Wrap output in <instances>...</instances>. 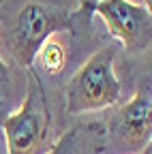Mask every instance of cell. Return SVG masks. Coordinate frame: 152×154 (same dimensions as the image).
<instances>
[{
	"instance_id": "cell-1",
	"label": "cell",
	"mask_w": 152,
	"mask_h": 154,
	"mask_svg": "<svg viewBox=\"0 0 152 154\" xmlns=\"http://www.w3.org/2000/svg\"><path fill=\"white\" fill-rule=\"evenodd\" d=\"M118 96L120 82L113 71V49L103 47L67 84V111L73 116L99 111L116 105Z\"/></svg>"
},
{
	"instance_id": "cell-2",
	"label": "cell",
	"mask_w": 152,
	"mask_h": 154,
	"mask_svg": "<svg viewBox=\"0 0 152 154\" xmlns=\"http://www.w3.org/2000/svg\"><path fill=\"white\" fill-rule=\"evenodd\" d=\"M152 141V86H141L135 96L113 111L107 122L111 154H144Z\"/></svg>"
},
{
	"instance_id": "cell-3",
	"label": "cell",
	"mask_w": 152,
	"mask_h": 154,
	"mask_svg": "<svg viewBox=\"0 0 152 154\" xmlns=\"http://www.w3.org/2000/svg\"><path fill=\"white\" fill-rule=\"evenodd\" d=\"M71 28H73V17L64 9H54L39 2H30L17 13L13 36H11L13 54L20 60V64L32 71L34 58L39 56L41 47L49 41V36L60 30H71Z\"/></svg>"
},
{
	"instance_id": "cell-4",
	"label": "cell",
	"mask_w": 152,
	"mask_h": 154,
	"mask_svg": "<svg viewBox=\"0 0 152 154\" xmlns=\"http://www.w3.org/2000/svg\"><path fill=\"white\" fill-rule=\"evenodd\" d=\"M107 24L111 36H116L126 51L139 54L152 45V17L150 13L129 0H101L94 9Z\"/></svg>"
},
{
	"instance_id": "cell-5",
	"label": "cell",
	"mask_w": 152,
	"mask_h": 154,
	"mask_svg": "<svg viewBox=\"0 0 152 154\" xmlns=\"http://www.w3.org/2000/svg\"><path fill=\"white\" fill-rule=\"evenodd\" d=\"M47 124L49 116L45 109V101L39 103L36 94L30 92L22 107L9 113L2 122L9 154H43Z\"/></svg>"
},
{
	"instance_id": "cell-6",
	"label": "cell",
	"mask_w": 152,
	"mask_h": 154,
	"mask_svg": "<svg viewBox=\"0 0 152 154\" xmlns=\"http://www.w3.org/2000/svg\"><path fill=\"white\" fill-rule=\"evenodd\" d=\"M36 58H41V64H43V69H45L47 73H58V71L64 66L67 51H64V47H62L60 43L47 41V43L41 47V51H39V56H36Z\"/></svg>"
},
{
	"instance_id": "cell-7",
	"label": "cell",
	"mask_w": 152,
	"mask_h": 154,
	"mask_svg": "<svg viewBox=\"0 0 152 154\" xmlns=\"http://www.w3.org/2000/svg\"><path fill=\"white\" fill-rule=\"evenodd\" d=\"M9 103H11V77H9V69L0 60V122H5V118L9 116L7 109Z\"/></svg>"
},
{
	"instance_id": "cell-8",
	"label": "cell",
	"mask_w": 152,
	"mask_h": 154,
	"mask_svg": "<svg viewBox=\"0 0 152 154\" xmlns=\"http://www.w3.org/2000/svg\"><path fill=\"white\" fill-rule=\"evenodd\" d=\"M47 154H77V131H67L47 150Z\"/></svg>"
},
{
	"instance_id": "cell-9",
	"label": "cell",
	"mask_w": 152,
	"mask_h": 154,
	"mask_svg": "<svg viewBox=\"0 0 152 154\" xmlns=\"http://www.w3.org/2000/svg\"><path fill=\"white\" fill-rule=\"evenodd\" d=\"M101 2V0H82V15H86V17H90L92 13H94V9H97V5Z\"/></svg>"
},
{
	"instance_id": "cell-10",
	"label": "cell",
	"mask_w": 152,
	"mask_h": 154,
	"mask_svg": "<svg viewBox=\"0 0 152 154\" xmlns=\"http://www.w3.org/2000/svg\"><path fill=\"white\" fill-rule=\"evenodd\" d=\"M144 2H146V7H144V9H146V11L150 13V17H152V0H144Z\"/></svg>"
},
{
	"instance_id": "cell-11",
	"label": "cell",
	"mask_w": 152,
	"mask_h": 154,
	"mask_svg": "<svg viewBox=\"0 0 152 154\" xmlns=\"http://www.w3.org/2000/svg\"><path fill=\"white\" fill-rule=\"evenodd\" d=\"M144 154H148V150H146V152H144Z\"/></svg>"
}]
</instances>
